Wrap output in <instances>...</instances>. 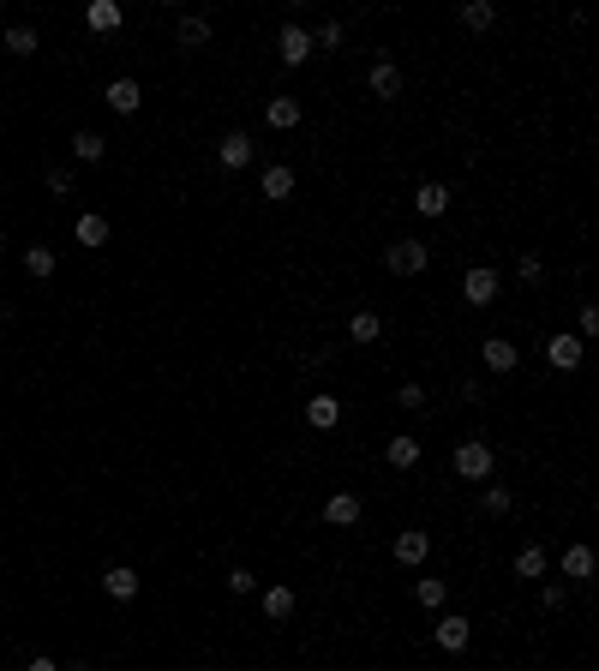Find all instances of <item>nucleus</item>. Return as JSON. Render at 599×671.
<instances>
[{"mask_svg":"<svg viewBox=\"0 0 599 671\" xmlns=\"http://www.w3.org/2000/svg\"><path fill=\"white\" fill-rule=\"evenodd\" d=\"M450 468H456V480H492L498 456H492V443L468 438V443H456V456H450Z\"/></svg>","mask_w":599,"mask_h":671,"instance_id":"nucleus-1","label":"nucleus"},{"mask_svg":"<svg viewBox=\"0 0 599 671\" xmlns=\"http://www.w3.org/2000/svg\"><path fill=\"white\" fill-rule=\"evenodd\" d=\"M384 264H390V276H420L431 264V246L426 240H390Z\"/></svg>","mask_w":599,"mask_h":671,"instance_id":"nucleus-2","label":"nucleus"},{"mask_svg":"<svg viewBox=\"0 0 599 671\" xmlns=\"http://www.w3.org/2000/svg\"><path fill=\"white\" fill-rule=\"evenodd\" d=\"M276 60H282V66H306V60H312V30H306V25H282V30H276Z\"/></svg>","mask_w":599,"mask_h":671,"instance_id":"nucleus-3","label":"nucleus"},{"mask_svg":"<svg viewBox=\"0 0 599 671\" xmlns=\"http://www.w3.org/2000/svg\"><path fill=\"white\" fill-rule=\"evenodd\" d=\"M366 90H371L378 102H396V97H401V72H396V60H390V55H378V60H371Z\"/></svg>","mask_w":599,"mask_h":671,"instance_id":"nucleus-4","label":"nucleus"},{"mask_svg":"<svg viewBox=\"0 0 599 671\" xmlns=\"http://www.w3.org/2000/svg\"><path fill=\"white\" fill-rule=\"evenodd\" d=\"M462 300H468V306H492V300H498V270L473 264V270L462 276Z\"/></svg>","mask_w":599,"mask_h":671,"instance_id":"nucleus-5","label":"nucleus"},{"mask_svg":"<svg viewBox=\"0 0 599 671\" xmlns=\"http://www.w3.org/2000/svg\"><path fill=\"white\" fill-rule=\"evenodd\" d=\"M426 557H431V534H426V528H401V534H396V564L420 570Z\"/></svg>","mask_w":599,"mask_h":671,"instance_id":"nucleus-6","label":"nucleus"},{"mask_svg":"<svg viewBox=\"0 0 599 671\" xmlns=\"http://www.w3.org/2000/svg\"><path fill=\"white\" fill-rule=\"evenodd\" d=\"M258 192H264L270 204H288L294 198V168H288V162H270V168L258 174Z\"/></svg>","mask_w":599,"mask_h":671,"instance_id":"nucleus-7","label":"nucleus"},{"mask_svg":"<svg viewBox=\"0 0 599 671\" xmlns=\"http://www.w3.org/2000/svg\"><path fill=\"white\" fill-rule=\"evenodd\" d=\"M258 605H264V617H270V624H288L300 600H294V587L276 582V587H258Z\"/></svg>","mask_w":599,"mask_h":671,"instance_id":"nucleus-8","label":"nucleus"},{"mask_svg":"<svg viewBox=\"0 0 599 671\" xmlns=\"http://www.w3.org/2000/svg\"><path fill=\"white\" fill-rule=\"evenodd\" d=\"M306 426H312V432H336V426H342V402L330 396V390L312 396V402H306Z\"/></svg>","mask_w":599,"mask_h":671,"instance_id":"nucleus-9","label":"nucleus"},{"mask_svg":"<svg viewBox=\"0 0 599 671\" xmlns=\"http://www.w3.org/2000/svg\"><path fill=\"white\" fill-rule=\"evenodd\" d=\"M102 594H108V600H138V575H132V564H108V570H102Z\"/></svg>","mask_w":599,"mask_h":671,"instance_id":"nucleus-10","label":"nucleus"},{"mask_svg":"<svg viewBox=\"0 0 599 671\" xmlns=\"http://www.w3.org/2000/svg\"><path fill=\"white\" fill-rule=\"evenodd\" d=\"M324 522H330V528H354V522H360V498H354V492H330V498H324Z\"/></svg>","mask_w":599,"mask_h":671,"instance_id":"nucleus-11","label":"nucleus"},{"mask_svg":"<svg viewBox=\"0 0 599 671\" xmlns=\"http://www.w3.org/2000/svg\"><path fill=\"white\" fill-rule=\"evenodd\" d=\"M102 102H108V108H115V115H138L144 90H138V78H115V85L102 90Z\"/></svg>","mask_w":599,"mask_h":671,"instance_id":"nucleus-12","label":"nucleus"},{"mask_svg":"<svg viewBox=\"0 0 599 671\" xmlns=\"http://www.w3.org/2000/svg\"><path fill=\"white\" fill-rule=\"evenodd\" d=\"M545 360L557 371H575L582 366V336H545Z\"/></svg>","mask_w":599,"mask_h":671,"instance_id":"nucleus-13","label":"nucleus"},{"mask_svg":"<svg viewBox=\"0 0 599 671\" xmlns=\"http://www.w3.org/2000/svg\"><path fill=\"white\" fill-rule=\"evenodd\" d=\"M480 354H485V366H492V371H515V366H522V348H515L510 336H485Z\"/></svg>","mask_w":599,"mask_h":671,"instance_id":"nucleus-14","label":"nucleus"},{"mask_svg":"<svg viewBox=\"0 0 599 671\" xmlns=\"http://www.w3.org/2000/svg\"><path fill=\"white\" fill-rule=\"evenodd\" d=\"M72 240H78V246H90V252H96V246H108V216L85 210L78 222H72Z\"/></svg>","mask_w":599,"mask_h":671,"instance_id":"nucleus-15","label":"nucleus"},{"mask_svg":"<svg viewBox=\"0 0 599 671\" xmlns=\"http://www.w3.org/2000/svg\"><path fill=\"white\" fill-rule=\"evenodd\" d=\"M216 162H222V168H246V162H252V138H246V132H228V138L216 144Z\"/></svg>","mask_w":599,"mask_h":671,"instance_id":"nucleus-16","label":"nucleus"},{"mask_svg":"<svg viewBox=\"0 0 599 671\" xmlns=\"http://www.w3.org/2000/svg\"><path fill=\"white\" fill-rule=\"evenodd\" d=\"M468 617H438V647L443 654H468Z\"/></svg>","mask_w":599,"mask_h":671,"instance_id":"nucleus-17","label":"nucleus"},{"mask_svg":"<svg viewBox=\"0 0 599 671\" xmlns=\"http://www.w3.org/2000/svg\"><path fill=\"white\" fill-rule=\"evenodd\" d=\"M264 120H270L276 132H294L300 127V97H270L264 102Z\"/></svg>","mask_w":599,"mask_h":671,"instance_id":"nucleus-18","label":"nucleus"},{"mask_svg":"<svg viewBox=\"0 0 599 671\" xmlns=\"http://www.w3.org/2000/svg\"><path fill=\"white\" fill-rule=\"evenodd\" d=\"M414 204H420V216H443V210H450V186H443V180H420Z\"/></svg>","mask_w":599,"mask_h":671,"instance_id":"nucleus-19","label":"nucleus"},{"mask_svg":"<svg viewBox=\"0 0 599 671\" xmlns=\"http://www.w3.org/2000/svg\"><path fill=\"white\" fill-rule=\"evenodd\" d=\"M384 456H390V468H420V438L414 432H396Z\"/></svg>","mask_w":599,"mask_h":671,"instance_id":"nucleus-20","label":"nucleus"},{"mask_svg":"<svg viewBox=\"0 0 599 671\" xmlns=\"http://www.w3.org/2000/svg\"><path fill=\"white\" fill-rule=\"evenodd\" d=\"M72 157H78V162H102V157H108V138L90 132V127H78V132H72Z\"/></svg>","mask_w":599,"mask_h":671,"instance_id":"nucleus-21","label":"nucleus"},{"mask_svg":"<svg viewBox=\"0 0 599 671\" xmlns=\"http://www.w3.org/2000/svg\"><path fill=\"white\" fill-rule=\"evenodd\" d=\"M378 336H384V318H378V312H354V318H348V342L371 348Z\"/></svg>","mask_w":599,"mask_h":671,"instance_id":"nucleus-22","label":"nucleus"},{"mask_svg":"<svg viewBox=\"0 0 599 671\" xmlns=\"http://www.w3.org/2000/svg\"><path fill=\"white\" fill-rule=\"evenodd\" d=\"M85 25L96 30V36H108V30H120V6H115V0H90V6H85Z\"/></svg>","mask_w":599,"mask_h":671,"instance_id":"nucleus-23","label":"nucleus"},{"mask_svg":"<svg viewBox=\"0 0 599 671\" xmlns=\"http://www.w3.org/2000/svg\"><path fill=\"white\" fill-rule=\"evenodd\" d=\"M545 564H552V557H545V545H522V552H515V575H522V582H540Z\"/></svg>","mask_w":599,"mask_h":671,"instance_id":"nucleus-24","label":"nucleus"},{"mask_svg":"<svg viewBox=\"0 0 599 671\" xmlns=\"http://www.w3.org/2000/svg\"><path fill=\"white\" fill-rule=\"evenodd\" d=\"M563 575L570 582H594V545H570L563 552Z\"/></svg>","mask_w":599,"mask_h":671,"instance_id":"nucleus-25","label":"nucleus"},{"mask_svg":"<svg viewBox=\"0 0 599 671\" xmlns=\"http://www.w3.org/2000/svg\"><path fill=\"white\" fill-rule=\"evenodd\" d=\"M0 48H6V55H18V60H25V55H36V48H43V43H36V30H30V25H13V30H6V36H0Z\"/></svg>","mask_w":599,"mask_h":671,"instance_id":"nucleus-26","label":"nucleus"},{"mask_svg":"<svg viewBox=\"0 0 599 671\" xmlns=\"http://www.w3.org/2000/svg\"><path fill=\"white\" fill-rule=\"evenodd\" d=\"M414 600L426 605V612H443V600H450V587H443L438 575H420V582H414Z\"/></svg>","mask_w":599,"mask_h":671,"instance_id":"nucleus-27","label":"nucleus"},{"mask_svg":"<svg viewBox=\"0 0 599 671\" xmlns=\"http://www.w3.org/2000/svg\"><path fill=\"white\" fill-rule=\"evenodd\" d=\"M174 36H180V43H186V48H204V43H210V18H198V13H186V18H180V30H174Z\"/></svg>","mask_w":599,"mask_h":671,"instance_id":"nucleus-28","label":"nucleus"},{"mask_svg":"<svg viewBox=\"0 0 599 671\" xmlns=\"http://www.w3.org/2000/svg\"><path fill=\"white\" fill-rule=\"evenodd\" d=\"M462 25H468V30H492V25H498V6H492V0H468V6H462Z\"/></svg>","mask_w":599,"mask_h":671,"instance_id":"nucleus-29","label":"nucleus"},{"mask_svg":"<svg viewBox=\"0 0 599 671\" xmlns=\"http://www.w3.org/2000/svg\"><path fill=\"white\" fill-rule=\"evenodd\" d=\"M55 264H60V258H55V252H48V246H43V240H36V246H30V252H25V270H30V276H36V282H48V276H55Z\"/></svg>","mask_w":599,"mask_h":671,"instance_id":"nucleus-30","label":"nucleus"},{"mask_svg":"<svg viewBox=\"0 0 599 671\" xmlns=\"http://www.w3.org/2000/svg\"><path fill=\"white\" fill-rule=\"evenodd\" d=\"M480 510H485V515H510V510H515V498H510V492H503V486H485Z\"/></svg>","mask_w":599,"mask_h":671,"instance_id":"nucleus-31","label":"nucleus"},{"mask_svg":"<svg viewBox=\"0 0 599 671\" xmlns=\"http://www.w3.org/2000/svg\"><path fill=\"white\" fill-rule=\"evenodd\" d=\"M312 48H342V25L330 18V25H318L312 30Z\"/></svg>","mask_w":599,"mask_h":671,"instance_id":"nucleus-32","label":"nucleus"},{"mask_svg":"<svg viewBox=\"0 0 599 671\" xmlns=\"http://www.w3.org/2000/svg\"><path fill=\"white\" fill-rule=\"evenodd\" d=\"M228 594H258V575L252 570H228Z\"/></svg>","mask_w":599,"mask_h":671,"instance_id":"nucleus-33","label":"nucleus"},{"mask_svg":"<svg viewBox=\"0 0 599 671\" xmlns=\"http://www.w3.org/2000/svg\"><path fill=\"white\" fill-rule=\"evenodd\" d=\"M396 402H401V408H426V384H401Z\"/></svg>","mask_w":599,"mask_h":671,"instance_id":"nucleus-34","label":"nucleus"},{"mask_svg":"<svg viewBox=\"0 0 599 671\" xmlns=\"http://www.w3.org/2000/svg\"><path fill=\"white\" fill-rule=\"evenodd\" d=\"M48 192H55V198H66V192H72V174H66V168H48Z\"/></svg>","mask_w":599,"mask_h":671,"instance_id":"nucleus-35","label":"nucleus"},{"mask_svg":"<svg viewBox=\"0 0 599 671\" xmlns=\"http://www.w3.org/2000/svg\"><path fill=\"white\" fill-rule=\"evenodd\" d=\"M540 600H545V612H557V605H563V582H545Z\"/></svg>","mask_w":599,"mask_h":671,"instance_id":"nucleus-36","label":"nucleus"},{"mask_svg":"<svg viewBox=\"0 0 599 671\" xmlns=\"http://www.w3.org/2000/svg\"><path fill=\"white\" fill-rule=\"evenodd\" d=\"M582 336H599V306H582Z\"/></svg>","mask_w":599,"mask_h":671,"instance_id":"nucleus-37","label":"nucleus"},{"mask_svg":"<svg viewBox=\"0 0 599 671\" xmlns=\"http://www.w3.org/2000/svg\"><path fill=\"white\" fill-rule=\"evenodd\" d=\"M25 671H60V666H55V659H43V654H36V659H30Z\"/></svg>","mask_w":599,"mask_h":671,"instance_id":"nucleus-38","label":"nucleus"},{"mask_svg":"<svg viewBox=\"0 0 599 671\" xmlns=\"http://www.w3.org/2000/svg\"><path fill=\"white\" fill-rule=\"evenodd\" d=\"M60 671H90V666H85V659H72V666H60Z\"/></svg>","mask_w":599,"mask_h":671,"instance_id":"nucleus-39","label":"nucleus"},{"mask_svg":"<svg viewBox=\"0 0 599 671\" xmlns=\"http://www.w3.org/2000/svg\"><path fill=\"white\" fill-rule=\"evenodd\" d=\"M0 246H6V234H0Z\"/></svg>","mask_w":599,"mask_h":671,"instance_id":"nucleus-40","label":"nucleus"},{"mask_svg":"<svg viewBox=\"0 0 599 671\" xmlns=\"http://www.w3.org/2000/svg\"><path fill=\"white\" fill-rule=\"evenodd\" d=\"M204 671H216V666H204Z\"/></svg>","mask_w":599,"mask_h":671,"instance_id":"nucleus-41","label":"nucleus"}]
</instances>
